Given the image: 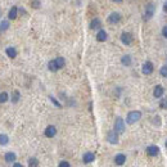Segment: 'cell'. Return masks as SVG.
Returning <instances> with one entry per match:
<instances>
[{"label":"cell","mask_w":167,"mask_h":167,"mask_svg":"<svg viewBox=\"0 0 167 167\" xmlns=\"http://www.w3.org/2000/svg\"><path fill=\"white\" fill-rule=\"evenodd\" d=\"M141 118V112L139 111H131L127 113V117H126V123L128 125H134L135 122H138Z\"/></svg>","instance_id":"cell-1"},{"label":"cell","mask_w":167,"mask_h":167,"mask_svg":"<svg viewBox=\"0 0 167 167\" xmlns=\"http://www.w3.org/2000/svg\"><path fill=\"white\" fill-rule=\"evenodd\" d=\"M125 121L122 120L121 117H117L116 121H114V131H116L117 134H123L125 132Z\"/></svg>","instance_id":"cell-2"},{"label":"cell","mask_w":167,"mask_h":167,"mask_svg":"<svg viewBox=\"0 0 167 167\" xmlns=\"http://www.w3.org/2000/svg\"><path fill=\"white\" fill-rule=\"evenodd\" d=\"M121 41H122V44L123 45H131L132 44V41H134V37L130 32H122V35H121Z\"/></svg>","instance_id":"cell-3"},{"label":"cell","mask_w":167,"mask_h":167,"mask_svg":"<svg viewBox=\"0 0 167 167\" xmlns=\"http://www.w3.org/2000/svg\"><path fill=\"white\" fill-rule=\"evenodd\" d=\"M153 70H154V67H153V63H152V62H145L141 67V72L144 75H147V76L153 73Z\"/></svg>","instance_id":"cell-4"},{"label":"cell","mask_w":167,"mask_h":167,"mask_svg":"<svg viewBox=\"0 0 167 167\" xmlns=\"http://www.w3.org/2000/svg\"><path fill=\"white\" fill-rule=\"evenodd\" d=\"M108 23H111V25H116V23H118L121 21V14L117 13V12H113L108 16Z\"/></svg>","instance_id":"cell-5"},{"label":"cell","mask_w":167,"mask_h":167,"mask_svg":"<svg viewBox=\"0 0 167 167\" xmlns=\"http://www.w3.org/2000/svg\"><path fill=\"white\" fill-rule=\"evenodd\" d=\"M156 13V5L153 3L152 4H148L147 8H145V20H149V18H152L154 16Z\"/></svg>","instance_id":"cell-6"},{"label":"cell","mask_w":167,"mask_h":167,"mask_svg":"<svg viewBox=\"0 0 167 167\" xmlns=\"http://www.w3.org/2000/svg\"><path fill=\"white\" fill-rule=\"evenodd\" d=\"M107 140H108V143H111V144H113V145L117 144V143H118V134L114 130L109 131L108 135H107Z\"/></svg>","instance_id":"cell-7"},{"label":"cell","mask_w":167,"mask_h":167,"mask_svg":"<svg viewBox=\"0 0 167 167\" xmlns=\"http://www.w3.org/2000/svg\"><path fill=\"white\" fill-rule=\"evenodd\" d=\"M163 94H165V89L162 85H157V86H154L153 89V97L157 98V99H161L162 97H163Z\"/></svg>","instance_id":"cell-8"},{"label":"cell","mask_w":167,"mask_h":167,"mask_svg":"<svg viewBox=\"0 0 167 167\" xmlns=\"http://www.w3.org/2000/svg\"><path fill=\"white\" fill-rule=\"evenodd\" d=\"M147 154L150 157H156L159 154V148L157 145H149L147 148Z\"/></svg>","instance_id":"cell-9"},{"label":"cell","mask_w":167,"mask_h":167,"mask_svg":"<svg viewBox=\"0 0 167 167\" xmlns=\"http://www.w3.org/2000/svg\"><path fill=\"white\" fill-rule=\"evenodd\" d=\"M45 136L46 138H53V136H55V134H57V128H55V126H53V125H49L46 128H45Z\"/></svg>","instance_id":"cell-10"},{"label":"cell","mask_w":167,"mask_h":167,"mask_svg":"<svg viewBox=\"0 0 167 167\" xmlns=\"http://www.w3.org/2000/svg\"><path fill=\"white\" fill-rule=\"evenodd\" d=\"M82 161H84V163H91V162L95 161V154L91 153V152H88V153L84 154Z\"/></svg>","instance_id":"cell-11"},{"label":"cell","mask_w":167,"mask_h":167,"mask_svg":"<svg viewBox=\"0 0 167 167\" xmlns=\"http://www.w3.org/2000/svg\"><path fill=\"white\" fill-rule=\"evenodd\" d=\"M125 162H126V156L125 154L120 153V154H117L116 157H114V163H116L117 166H122Z\"/></svg>","instance_id":"cell-12"},{"label":"cell","mask_w":167,"mask_h":167,"mask_svg":"<svg viewBox=\"0 0 167 167\" xmlns=\"http://www.w3.org/2000/svg\"><path fill=\"white\" fill-rule=\"evenodd\" d=\"M121 63L125 66V67H130V66L132 64V58H131V55H128V54L123 55L122 58H121Z\"/></svg>","instance_id":"cell-13"},{"label":"cell","mask_w":167,"mask_h":167,"mask_svg":"<svg viewBox=\"0 0 167 167\" xmlns=\"http://www.w3.org/2000/svg\"><path fill=\"white\" fill-rule=\"evenodd\" d=\"M108 39V35H107V32L104 31V30H99V32L97 33V40L100 41V42H104Z\"/></svg>","instance_id":"cell-14"},{"label":"cell","mask_w":167,"mask_h":167,"mask_svg":"<svg viewBox=\"0 0 167 167\" xmlns=\"http://www.w3.org/2000/svg\"><path fill=\"white\" fill-rule=\"evenodd\" d=\"M17 16H18V8L17 7H12L11 11H9V13H8L9 20H16Z\"/></svg>","instance_id":"cell-15"},{"label":"cell","mask_w":167,"mask_h":167,"mask_svg":"<svg viewBox=\"0 0 167 167\" xmlns=\"http://www.w3.org/2000/svg\"><path fill=\"white\" fill-rule=\"evenodd\" d=\"M100 26H102V22H100L99 18H94V20L90 22V28H91V30H97V28H100Z\"/></svg>","instance_id":"cell-16"},{"label":"cell","mask_w":167,"mask_h":167,"mask_svg":"<svg viewBox=\"0 0 167 167\" xmlns=\"http://www.w3.org/2000/svg\"><path fill=\"white\" fill-rule=\"evenodd\" d=\"M5 53H7V55L9 57V58H12V59L17 57V50L14 49V48H12V46L7 48V49H5Z\"/></svg>","instance_id":"cell-17"},{"label":"cell","mask_w":167,"mask_h":167,"mask_svg":"<svg viewBox=\"0 0 167 167\" xmlns=\"http://www.w3.org/2000/svg\"><path fill=\"white\" fill-rule=\"evenodd\" d=\"M4 158H5V161L8 162V163H13L14 161H16V154L13 153V152H8V153H5V157H4Z\"/></svg>","instance_id":"cell-18"},{"label":"cell","mask_w":167,"mask_h":167,"mask_svg":"<svg viewBox=\"0 0 167 167\" xmlns=\"http://www.w3.org/2000/svg\"><path fill=\"white\" fill-rule=\"evenodd\" d=\"M54 60H55V63H57V66H58V68H59V70H60V68H63L64 64H66V60H64L63 57H58V58H55Z\"/></svg>","instance_id":"cell-19"},{"label":"cell","mask_w":167,"mask_h":167,"mask_svg":"<svg viewBox=\"0 0 167 167\" xmlns=\"http://www.w3.org/2000/svg\"><path fill=\"white\" fill-rule=\"evenodd\" d=\"M48 68H49L51 72H55V71H58L59 68H58V66H57V63H55V60L53 59V60H50L49 63H48Z\"/></svg>","instance_id":"cell-20"},{"label":"cell","mask_w":167,"mask_h":167,"mask_svg":"<svg viewBox=\"0 0 167 167\" xmlns=\"http://www.w3.org/2000/svg\"><path fill=\"white\" fill-rule=\"evenodd\" d=\"M9 143V138L5 134H0V145H7Z\"/></svg>","instance_id":"cell-21"},{"label":"cell","mask_w":167,"mask_h":167,"mask_svg":"<svg viewBox=\"0 0 167 167\" xmlns=\"http://www.w3.org/2000/svg\"><path fill=\"white\" fill-rule=\"evenodd\" d=\"M39 166V161L35 157H31L30 159H28V167H37Z\"/></svg>","instance_id":"cell-22"},{"label":"cell","mask_w":167,"mask_h":167,"mask_svg":"<svg viewBox=\"0 0 167 167\" xmlns=\"http://www.w3.org/2000/svg\"><path fill=\"white\" fill-rule=\"evenodd\" d=\"M8 28H9V22L8 21H3L2 23H0V32L7 31Z\"/></svg>","instance_id":"cell-23"},{"label":"cell","mask_w":167,"mask_h":167,"mask_svg":"<svg viewBox=\"0 0 167 167\" xmlns=\"http://www.w3.org/2000/svg\"><path fill=\"white\" fill-rule=\"evenodd\" d=\"M159 107L162 109H167V98H161V102H159Z\"/></svg>","instance_id":"cell-24"},{"label":"cell","mask_w":167,"mask_h":167,"mask_svg":"<svg viewBox=\"0 0 167 167\" xmlns=\"http://www.w3.org/2000/svg\"><path fill=\"white\" fill-rule=\"evenodd\" d=\"M159 73L162 77H167V66H162L159 68Z\"/></svg>","instance_id":"cell-25"},{"label":"cell","mask_w":167,"mask_h":167,"mask_svg":"<svg viewBox=\"0 0 167 167\" xmlns=\"http://www.w3.org/2000/svg\"><path fill=\"white\" fill-rule=\"evenodd\" d=\"M18 100H20V91H17V90H16V91L13 93V97H12V102H13V103H17Z\"/></svg>","instance_id":"cell-26"},{"label":"cell","mask_w":167,"mask_h":167,"mask_svg":"<svg viewBox=\"0 0 167 167\" xmlns=\"http://www.w3.org/2000/svg\"><path fill=\"white\" fill-rule=\"evenodd\" d=\"M31 5H32V8L39 9V8L41 7V3H40V0H32V2H31Z\"/></svg>","instance_id":"cell-27"},{"label":"cell","mask_w":167,"mask_h":167,"mask_svg":"<svg viewBox=\"0 0 167 167\" xmlns=\"http://www.w3.org/2000/svg\"><path fill=\"white\" fill-rule=\"evenodd\" d=\"M8 100V94L7 93H0V103H5Z\"/></svg>","instance_id":"cell-28"},{"label":"cell","mask_w":167,"mask_h":167,"mask_svg":"<svg viewBox=\"0 0 167 167\" xmlns=\"http://www.w3.org/2000/svg\"><path fill=\"white\" fill-rule=\"evenodd\" d=\"M59 167H71V166H70V163L67 161H62L59 163Z\"/></svg>","instance_id":"cell-29"},{"label":"cell","mask_w":167,"mask_h":167,"mask_svg":"<svg viewBox=\"0 0 167 167\" xmlns=\"http://www.w3.org/2000/svg\"><path fill=\"white\" fill-rule=\"evenodd\" d=\"M162 35H163L165 39H167V25L163 28H162Z\"/></svg>","instance_id":"cell-30"},{"label":"cell","mask_w":167,"mask_h":167,"mask_svg":"<svg viewBox=\"0 0 167 167\" xmlns=\"http://www.w3.org/2000/svg\"><path fill=\"white\" fill-rule=\"evenodd\" d=\"M50 99H51V102H53V103L55 104V106H57V107H59V108L62 107V106H60V103H58V102H57V100H55V99H54L53 97H50Z\"/></svg>","instance_id":"cell-31"},{"label":"cell","mask_w":167,"mask_h":167,"mask_svg":"<svg viewBox=\"0 0 167 167\" xmlns=\"http://www.w3.org/2000/svg\"><path fill=\"white\" fill-rule=\"evenodd\" d=\"M163 12H165V13H167V0L163 3Z\"/></svg>","instance_id":"cell-32"},{"label":"cell","mask_w":167,"mask_h":167,"mask_svg":"<svg viewBox=\"0 0 167 167\" xmlns=\"http://www.w3.org/2000/svg\"><path fill=\"white\" fill-rule=\"evenodd\" d=\"M13 167H23V166H22L21 163H14V165H13Z\"/></svg>","instance_id":"cell-33"},{"label":"cell","mask_w":167,"mask_h":167,"mask_svg":"<svg viewBox=\"0 0 167 167\" xmlns=\"http://www.w3.org/2000/svg\"><path fill=\"white\" fill-rule=\"evenodd\" d=\"M112 2H114V3H122L123 0H112Z\"/></svg>","instance_id":"cell-34"},{"label":"cell","mask_w":167,"mask_h":167,"mask_svg":"<svg viewBox=\"0 0 167 167\" xmlns=\"http://www.w3.org/2000/svg\"><path fill=\"white\" fill-rule=\"evenodd\" d=\"M166 148H167V141H166Z\"/></svg>","instance_id":"cell-35"}]
</instances>
